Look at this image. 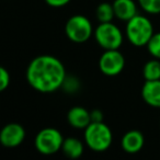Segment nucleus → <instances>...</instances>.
<instances>
[{
    "mask_svg": "<svg viewBox=\"0 0 160 160\" xmlns=\"http://www.w3.org/2000/svg\"><path fill=\"white\" fill-rule=\"evenodd\" d=\"M25 76L29 85L41 93L55 92L62 87L67 77L64 64L52 55H40L32 59Z\"/></svg>",
    "mask_w": 160,
    "mask_h": 160,
    "instance_id": "obj_1",
    "label": "nucleus"
},
{
    "mask_svg": "<svg viewBox=\"0 0 160 160\" xmlns=\"http://www.w3.org/2000/svg\"><path fill=\"white\" fill-rule=\"evenodd\" d=\"M153 27L147 17L136 14L126 22L125 35L128 42L136 47L147 46L153 35Z\"/></svg>",
    "mask_w": 160,
    "mask_h": 160,
    "instance_id": "obj_2",
    "label": "nucleus"
},
{
    "mask_svg": "<svg viewBox=\"0 0 160 160\" xmlns=\"http://www.w3.org/2000/svg\"><path fill=\"white\" fill-rule=\"evenodd\" d=\"M83 139L91 150L102 152L111 147L113 134L109 126L103 122H91L85 128Z\"/></svg>",
    "mask_w": 160,
    "mask_h": 160,
    "instance_id": "obj_3",
    "label": "nucleus"
},
{
    "mask_svg": "<svg viewBox=\"0 0 160 160\" xmlns=\"http://www.w3.org/2000/svg\"><path fill=\"white\" fill-rule=\"evenodd\" d=\"M65 138L58 129L53 127L43 128L36 134L34 139V146L40 153L51 156L62 150Z\"/></svg>",
    "mask_w": 160,
    "mask_h": 160,
    "instance_id": "obj_4",
    "label": "nucleus"
},
{
    "mask_svg": "<svg viewBox=\"0 0 160 160\" xmlns=\"http://www.w3.org/2000/svg\"><path fill=\"white\" fill-rule=\"evenodd\" d=\"M65 33L68 40L73 43H85L94 33L90 20L85 16L76 14L67 20L65 24Z\"/></svg>",
    "mask_w": 160,
    "mask_h": 160,
    "instance_id": "obj_5",
    "label": "nucleus"
},
{
    "mask_svg": "<svg viewBox=\"0 0 160 160\" xmlns=\"http://www.w3.org/2000/svg\"><path fill=\"white\" fill-rule=\"evenodd\" d=\"M94 38L101 48L120 49L123 44V33L113 22L100 23L94 30Z\"/></svg>",
    "mask_w": 160,
    "mask_h": 160,
    "instance_id": "obj_6",
    "label": "nucleus"
},
{
    "mask_svg": "<svg viewBox=\"0 0 160 160\" xmlns=\"http://www.w3.org/2000/svg\"><path fill=\"white\" fill-rule=\"evenodd\" d=\"M125 67L124 55L118 49H107L99 59V69L103 75L114 77L120 75Z\"/></svg>",
    "mask_w": 160,
    "mask_h": 160,
    "instance_id": "obj_7",
    "label": "nucleus"
},
{
    "mask_svg": "<svg viewBox=\"0 0 160 160\" xmlns=\"http://www.w3.org/2000/svg\"><path fill=\"white\" fill-rule=\"evenodd\" d=\"M25 138V129L18 123H9L0 132V142L7 148H16L20 146Z\"/></svg>",
    "mask_w": 160,
    "mask_h": 160,
    "instance_id": "obj_8",
    "label": "nucleus"
},
{
    "mask_svg": "<svg viewBox=\"0 0 160 160\" xmlns=\"http://www.w3.org/2000/svg\"><path fill=\"white\" fill-rule=\"evenodd\" d=\"M145 144V137L142 132L132 129L123 135L121 139V147L127 153H137L142 149Z\"/></svg>",
    "mask_w": 160,
    "mask_h": 160,
    "instance_id": "obj_9",
    "label": "nucleus"
},
{
    "mask_svg": "<svg viewBox=\"0 0 160 160\" xmlns=\"http://www.w3.org/2000/svg\"><path fill=\"white\" fill-rule=\"evenodd\" d=\"M67 122L76 129H85L91 123V115L86 108L73 107L67 113Z\"/></svg>",
    "mask_w": 160,
    "mask_h": 160,
    "instance_id": "obj_10",
    "label": "nucleus"
},
{
    "mask_svg": "<svg viewBox=\"0 0 160 160\" xmlns=\"http://www.w3.org/2000/svg\"><path fill=\"white\" fill-rule=\"evenodd\" d=\"M142 100L152 108H160V79L146 80L142 88Z\"/></svg>",
    "mask_w": 160,
    "mask_h": 160,
    "instance_id": "obj_11",
    "label": "nucleus"
},
{
    "mask_svg": "<svg viewBox=\"0 0 160 160\" xmlns=\"http://www.w3.org/2000/svg\"><path fill=\"white\" fill-rule=\"evenodd\" d=\"M113 8L115 18L127 22L137 14V6L134 0H114Z\"/></svg>",
    "mask_w": 160,
    "mask_h": 160,
    "instance_id": "obj_12",
    "label": "nucleus"
},
{
    "mask_svg": "<svg viewBox=\"0 0 160 160\" xmlns=\"http://www.w3.org/2000/svg\"><path fill=\"white\" fill-rule=\"evenodd\" d=\"M83 150H85L83 142L80 139H78V138L68 137L64 139L62 151L66 157L71 158V159H77V158L82 156Z\"/></svg>",
    "mask_w": 160,
    "mask_h": 160,
    "instance_id": "obj_13",
    "label": "nucleus"
},
{
    "mask_svg": "<svg viewBox=\"0 0 160 160\" xmlns=\"http://www.w3.org/2000/svg\"><path fill=\"white\" fill-rule=\"evenodd\" d=\"M96 17L100 23L112 22L113 19L115 18L113 5L109 2L100 3L96 9Z\"/></svg>",
    "mask_w": 160,
    "mask_h": 160,
    "instance_id": "obj_14",
    "label": "nucleus"
},
{
    "mask_svg": "<svg viewBox=\"0 0 160 160\" xmlns=\"http://www.w3.org/2000/svg\"><path fill=\"white\" fill-rule=\"evenodd\" d=\"M142 75L145 80H159L160 79V59L153 58L145 64L142 68Z\"/></svg>",
    "mask_w": 160,
    "mask_h": 160,
    "instance_id": "obj_15",
    "label": "nucleus"
},
{
    "mask_svg": "<svg viewBox=\"0 0 160 160\" xmlns=\"http://www.w3.org/2000/svg\"><path fill=\"white\" fill-rule=\"evenodd\" d=\"M139 7L148 14L160 13V0H137Z\"/></svg>",
    "mask_w": 160,
    "mask_h": 160,
    "instance_id": "obj_16",
    "label": "nucleus"
},
{
    "mask_svg": "<svg viewBox=\"0 0 160 160\" xmlns=\"http://www.w3.org/2000/svg\"><path fill=\"white\" fill-rule=\"evenodd\" d=\"M147 49L153 58L160 59V32L153 34L147 44Z\"/></svg>",
    "mask_w": 160,
    "mask_h": 160,
    "instance_id": "obj_17",
    "label": "nucleus"
},
{
    "mask_svg": "<svg viewBox=\"0 0 160 160\" xmlns=\"http://www.w3.org/2000/svg\"><path fill=\"white\" fill-rule=\"evenodd\" d=\"M62 88H64L66 92H71V93L76 92L78 88H79L78 79H76L75 77H70V78L66 77V79H65V81H64V85H62Z\"/></svg>",
    "mask_w": 160,
    "mask_h": 160,
    "instance_id": "obj_18",
    "label": "nucleus"
},
{
    "mask_svg": "<svg viewBox=\"0 0 160 160\" xmlns=\"http://www.w3.org/2000/svg\"><path fill=\"white\" fill-rule=\"evenodd\" d=\"M10 85V73L6 68H0V91H5Z\"/></svg>",
    "mask_w": 160,
    "mask_h": 160,
    "instance_id": "obj_19",
    "label": "nucleus"
},
{
    "mask_svg": "<svg viewBox=\"0 0 160 160\" xmlns=\"http://www.w3.org/2000/svg\"><path fill=\"white\" fill-rule=\"evenodd\" d=\"M71 0H45V2L53 8H60L68 5Z\"/></svg>",
    "mask_w": 160,
    "mask_h": 160,
    "instance_id": "obj_20",
    "label": "nucleus"
},
{
    "mask_svg": "<svg viewBox=\"0 0 160 160\" xmlns=\"http://www.w3.org/2000/svg\"><path fill=\"white\" fill-rule=\"evenodd\" d=\"M91 115V122H103V113L100 110H93L90 112Z\"/></svg>",
    "mask_w": 160,
    "mask_h": 160,
    "instance_id": "obj_21",
    "label": "nucleus"
}]
</instances>
